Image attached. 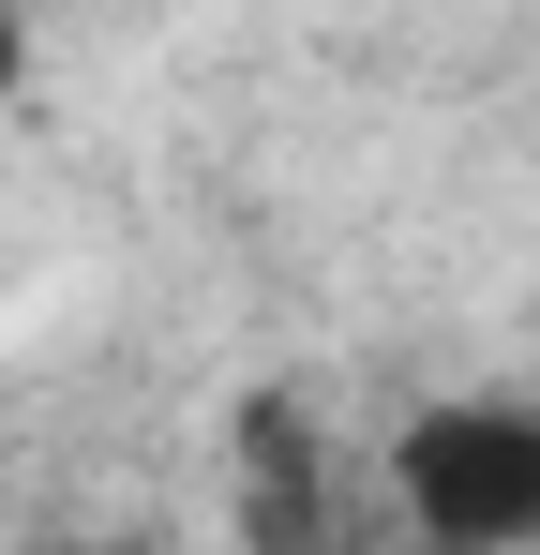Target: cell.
Wrapping results in <instances>:
<instances>
[{"label": "cell", "instance_id": "1", "mask_svg": "<svg viewBox=\"0 0 540 555\" xmlns=\"http://www.w3.org/2000/svg\"><path fill=\"white\" fill-rule=\"evenodd\" d=\"M390 511L421 555H540V390H450L390 436Z\"/></svg>", "mask_w": 540, "mask_h": 555}, {"label": "cell", "instance_id": "3", "mask_svg": "<svg viewBox=\"0 0 540 555\" xmlns=\"http://www.w3.org/2000/svg\"><path fill=\"white\" fill-rule=\"evenodd\" d=\"M15 76H30V15L0 0V91H15Z\"/></svg>", "mask_w": 540, "mask_h": 555}, {"label": "cell", "instance_id": "2", "mask_svg": "<svg viewBox=\"0 0 540 555\" xmlns=\"http://www.w3.org/2000/svg\"><path fill=\"white\" fill-rule=\"evenodd\" d=\"M241 495H256V555H331L316 541V436H300V405H241Z\"/></svg>", "mask_w": 540, "mask_h": 555}]
</instances>
